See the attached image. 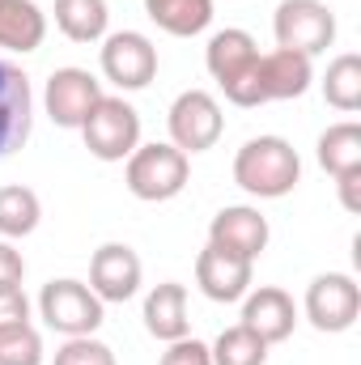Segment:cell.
Segmentation results:
<instances>
[{
  "label": "cell",
  "mask_w": 361,
  "mask_h": 365,
  "mask_svg": "<svg viewBox=\"0 0 361 365\" xmlns=\"http://www.w3.org/2000/svg\"><path fill=\"white\" fill-rule=\"evenodd\" d=\"M315 81V64L298 51H268V56H255L251 68L225 86V98L234 106H264V102H289V98H302Z\"/></svg>",
  "instance_id": "1"
},
{
  "label": "cell",
  "mask_w": 361,
  "mask_h": 365,
  "mask_svg": "<svg viewBox=\"0 0 361 365\" xmlns=\"http://www.w3.org/2000/svg\"><path fill=\"white\" fill-rule=\"evenodd\" d=\"M234 182L255 200H280L302 182V158L285 136H251L234 153Z\"/></svg>",
  "instance_id": "2"
},
{
  "label": "cell",
  "mask_w": 361,
  "mask_h": 365,
  "mask_svg": "<svg viewBox=\"0 0 361 365\" xmlns=\"http://www.w3.org/2000/svg\"><path fill=\"white\" fill-rule=\"evenodd\" d=\"M191 179V162L179 153L171 140H153V145H136L128 166H123V182L136 200L145 204H166L175 200Z\"/></svg>",
  "instance_id": "3"
},
{
  "label": "cell",
  "mask_w": 361,
  "mask_h": 365,
  "mask_svg": "<svg viewBox=\"0 0 361 365\" xmlns=\"http://www.w3.org/2000/svg\"><path fill=\"white\" fill-rule=\"evenodd\" d=\"M272 34L280 51L315 60L336 43V13L323 0H280L272 13Z\"/></svg>",
  "instance_id": "4"
},
{
  "label": "cell",
  "mask_w": 361,
  "mask_h": 365,
  "mask_svg": "<svg viewBox=\"0 0 361 365\" xmlns=\"http://www.w3.org/2000/svg\"><path fill=\"white\" fill-rule=\"evenodd\" d=\"M86 149L98 162H128L132 149L141 145V115L128 98L119 93H102L98 106L90 110V119L81 123Z\"/></svg>",
  "instance_id": "5"
},
{
  "label": "cell",
  "mask_w": 361,
  "mask_h": 365,
  "mask_svg": "<svg viewBox=\"0 0 361 365\" xmlns=\"http://www.w3.org/2000/svg\"><path fill=\"white\" fill-rule=\"evenodd\" d=\"M39 314L51 331H60L64 340L68 336H93L102 327V302L86 280H73V276H60V280H47L43 293H39Z\"/></svg>",
  "instance_id": "6"
},
{
  "label": "cell",
  "mask_w": 361,
  "mask_h": 365,
  "mask_svg": "<svg viewBox=\"0 0 361 365\" xmlns=\"http://www.w3.org/2000/svg\"><path fill=\"white\" fill-rule=\"evenodd\" d=\"M302 310L310 319L315 331L323 336H340L357 323L361 314V284L349 272H323L306 284V297H302Z\"/></svg>",
  "instance_id": "7"
},
{
  "label": "cell",
  "mask_w": 361,
  "mask_h": 365,
  "mask_svg": "<svg viewBox=\"0 0 361 365\" xmlns=\"http://www.w3.org/2000/svg\"><path fill=\"white\" fill-rule=\"evenodd\" d=\"M98 64H102V77L111 86H119L123 93L145 90L158 77V47L141 30H115V34L102 38Z\"/></svg>",
  "instance_id": "8"
},
{
  "label": "cell",
  "mask_w": 361,
  "mask_h": 365,
  "mask_svg": "<svg viewBox=\"0 0 361 365\" xmlns=\"http://www.w3.org/2000/svg\"><path fill=\"white\" fill-rule=\"evenodd\" d=\"M166 128H171V145L179 153H204L221 140L225 132V115H221V102L208 90H183L171 102V115H166Z\"/></svg>",
  "instance_id": "9"
},
{
  "label": "cell",
  "mask_w": 361,
  "mask_h": 365,
  "mask_svg": "<svg viewBox=\"0 0 361 365\" xmlns=\"http://www.w3.org/2000/svg\"><path fill=\"white\" fill-rule=\"evenodd\" d=\"M102 98V86L90 68H56L47 77V90H43V106L51 115L56 128H77L90 119V110Z\"/></svg>",
  "instance_id": "10"
},
{
  "label": "cell",
  "mask_w": 361,
  "mask_h": 365,
  "mask_svg": "<svg viewBox=\"0 0 361 365\" xmlns=\"http://www.w3.org/2000/svg\"><path fill=\"white\" fill-rule=\"evenodd\" d=\"M268 238H272L268 217L260 208H251V204H230V208H221L208 221V242L230 251V255H238V259H251V264L264 255Z\"/></svg>",
  "instance_id": "11"
},
{
  "label": "cell",
  "mask_w": 361,
  "mask_h": 365,
  "mask_svg": "<svg viewBox=\"0 0 361 365\" xmlns=\"http://www.w3.org/2000/svg\"><path fill=\"white\" fill-rule=\"evenodd\" d=\"M145 264L128 242H102L90 259V289L98 293V302H128L141 289Z\"/></svg>",
  "instance_id": "12"
},
{
  "label": "cell",
  "mask_w": 361,
  "mask_h": 365,
  "mask_svg": "<svg viewBox=\"0 0 361 365\" xmlns=\"http://www.w3.org/2000/svg\"><path fill=\"white\" fill-rule=\"evenodd\" d=\"M30 123H34V93H30V77L0 60V158L17 153L30 140Z\"/></svg>",
  "instance_id": "13"
},
{
  "label": "cell",
  "mask_w": 361,
  "mask_h": 365,
  "mask_svg": "<svg viewBox=\"0 0 361 365\" xmlns=\"http://www.w3.org/2000/svg\"><path fill=\"white\" fill-rule=\"evenodd\" d=\"M251 276H255L251 259H238V255H230V251H221L213 242L195 255V284H200V293L208 302H221V306L243 302L247 289H251Z\"/></svg>",
  "instance_id": "14"
},
{
  "label": "cell",
  "mask_w": 361,
  "mask_h": 365,
  "mask_svg": "<svg viewBox=\"0 0 361 365\" xmlns=\"http://www.w3.org/2000/svg\"><path fill=\"white\" fill-rule=\"evenodd\" d=\"M243 327H251V331L272 349V344H280V340L293 336V327H298V306H293V297H289L285 289H276V284L247 289V297H243Z\"/></svg>",
  "instance_id": "15"
},
{
  "label": "cell",
  "mask_w": 361,
  "mask_h": 365,
  "mask_svg": "<svg viewBox=\"0 0 361 365\" xmlns=\"http://www.w3.org/2000/svg\"><path fill=\"white\" fill-rule=\"evenodd\" d=\"M145 331L162 344L183 340L191 331V319H187V284L179 280H162L149 289L145 297Z\"/></svg>",
  "instance_id": "16"
},
{
  "label": "cell",
  "mask_w": 361,
  "mask_h": 365,
  "mask_svg": "<svg viewBox=\"0 0 361 365\" xmlns=\"http://www.w3.org/2000/svg\"><path fill=\"white\" fill-rule=\"evenodd\" d=\"M255 56H260L255 38H251L247 30H238V26H225V30H217V34L208 38V47H204V68H208V77L225 90L230 81H238V77L251 68Z\"/></svg>",
  "instance_id": "17"
},
{
  "label": "cell",
  "mask_w": 361,
  "mask_h": 365,
  "mask_svg": "<svg viewBox=\"0 0 361 365\" xmlns=\"http://www.w3.org/2000/svg\"><path fill=\"white\" fill-rule=\"evenodd\" d=\"M47 38V13L34 0H0V51L30 56Z\"/></svg>",
  "instance_id": "18"
},
{
  "label": "cell",
  "mask_w": 361,
  "mask_h": 365,
  "mask_svg": "<svg viewBox=\"0 0 361 365\" xmlns=\"http://www.w3.org/2000/svg\"><path fill=\"white\" fill-rule=\"evenodd\" d=\"M145 13L175 38H195L213 26V0H145Z\"/></svg>",
  "instance_id": "19"
},
{
  "label": "cell",
  "mask_w": 361,
  "mask_h": 365,
  "mask_svg": "<svg viewBox=\"0 0 361 365\" xmlns=\"http://www.w3.org/2000/svg\"><path fill=\"white\" fill-rule=\"evenodd\" d=\"M56 26L73 43H102L111 26L106 0H56Z\"/></svg>",
  "instance_id": "20"
},
{
  "label": "cell",
  "mask_w": 361,
  "mask_h": 365,
  "mask_svg": "<svg viewBox=\"0 0 361 365\" xmlns=\"http://www.w3.org/2000/svg\"><path fill=\"white\" fill-rule=\"evenodd\" d=\"M315 158H319V166H323L332 179H340V175H349V170H361V128L353 119L332 123V128L319 136Z\"/></svg>",
  "instance_id": "21"
},
{
  "label": "cell",
  "mask_w": 361,
  "mask_h": 365,
  "mask_svg": "<svg viewBox=\"0 0 361 365\" xmlns=\"http://www.w3.org/2000/svg\"><path fill=\"white\" fill-rule=\"evenodd\" d=\"M39 221H43V204L30 187H21V182L0 187V238H9V242L30 238L39 230Z\"/></svg>",
  "instance_id": "22"
},
{
  "label": "cell",
  "mask_w": 361,
  "mask_h": 365,
  "mask_svg": "<svg viewBox=\"0 0 361 365\" xmlns=\"http://www.w3.org/2000/svg\"><path fill=\"white\" fill-rule=\"evenodd\" d=\"M323 98H327V106H336L345 115L361 110V56L345 51V56H336L327 64V73H323Z\"/></svg>",
  "instance_id": "23"
},
{
  "label": "cell",
  "mask_w": 361,
  "mask_h": 365,
  "mask_svg": "<svg viewBox=\"0 0 361 365\" xmlns=\"http://www.w3.org/2000/svg\"><path fill=\"white\" fill-rule=\"evenodd\" d=\"M208 353H213V365H264L268 361V344H264L251 327H243V323L225 327V331L208 344Z\"/></svg>",
  "instance_id": "24"
},
{
  "label": "cell",
  "mask_w": 361,
  "mask_h": 365,
  "mask_svg": "<svg viewBox=\"0 0 361 365\" xmlns=\"http://www.w3.org/2000/svg\"><path fill=\"white\" fill-rule=\"evenodd\" d=\"M0 365H43V336L34 323L0 327Z\"/></svg>",
  "instance_id": "25"
},
{
  "label": "cell",
  "mask_w": 361,
  "mask_h": 365,
  "mask_svg": "<svg viewBox=\"0 0 361 365\" xmlns=\"http://www.w3.org/2000/svg\"><path fill=\"white\" fill-rule=\"evenodd\" d=\"M51 365H115V353H111V344H102L93 336H68L56 349Z\"/></svg>",
  "instance_id": "26"
},
{
  "label": "cell",
  "mask_w": 361,
  "mask_h": 365,
  "mask_svg": "<svg viewBox=\"0 0 361 365\" xmlns=\"http://www.w3.org/2000/svg\"><path fill=\"white\" fill-rule=\"evenodd\" d=\"M158 365H213V353H208L204 340L183 336V340H171V344H166V353H162Z\"/></svg>",
  "instance_id": "27"
},
{
  "label": "cell",
  "mask_w": 361,
  "mask_h": 365,
  "mask_svg": "<svg viewBox=\"0 0 361 365\" xmlns=\"http://www.w3.org/2000/svg\"><path fill=\"white\" fill-rule=\"evenodd\" d=\"M13 323H30V297L17 289H0V327H13Z\"/></svg>",
  "instance_id": "28"
},
{
  "label": "cell",
  "mask_w": 361,
  "mask_h": 365,
  "mask_svg": "<svg viewBox=\"0 0 361 365\" xmlns=\"http://www.w3.org/2000/svg\"><path fill=\"white\" fill-rule=\"evenodd\" d=\"M21 276H26V259H21V251H17L9 238H0V289H17Z\"/></svg>",
  "instance_id": "29"
},
{
  "label": "cell",
  "mask_w": 361,
  "mask_h": 365,
  "mask_svg": "<svg viewBox=\"0 0 361 365\" xmlns=\"http://www.w3.org/2000/svg\"><path fill=\"white\" fill-rule=\"evenodd\" d=\"M336 187H340V204H345V212H353V217H357V212H361V170L340 175Z\"/></svg>",
  "instance_id": "30"
}]
</instances>
